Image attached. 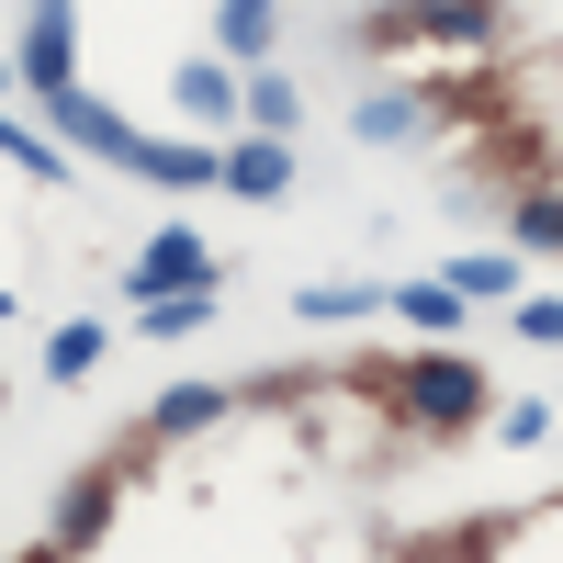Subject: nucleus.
<instances>
[{"mask_svg": "<svg viewBox=\"0 0 563 563\" xmlns=\"http://www.w3.org/2000/svg\"><path fill=\"white\" fill-rule=\"evenodd\" d=\"M395 305H406L417 327H451V316H462V294H451V282H417V294H395Z\"/></svg>", "mask_w": 563, "mask_h": 563, "instance_id": "ddd939ff", "label": "nucleus"}, {"mask_svg": "<svg viewBox=\"0 0 563 563\" xmlns=\"http://www.w3.org/2000/svg\"><path fill=\"white\" fill-rule=\"evenodd\" d=\"M406 406L429 417V429H462V417L485 406V384H474V361H417L406 372Z\"/></svg>", "mask_w": 563, "mask_h": 563, "instance_id": "7ed1b4c3", "label": "nucleus"}, {"mask_svg": "<svg viewBox=\"0 0 563 563\" xmlns=\"http://www.w3.org/2000/svg\"><path fill=\"white\" fill-rule=\"evenodd\" d=\"M45 113H57V135H79L90 158H113V169H147V135H135V124H113L102 102H90V90H57Z\"/></svg>", "mask_w": 563, "mask_h": 563, "instance_id": "f03ea898", "label": "nucleus"}, {"mask_svg": "<svg viewBox=\"0 0 563 563\" xmlns=\"http://www.w3.org/2000/svg\"><path fill=\"white\" fill-rule=\"evenodd\" d=\"M0 158H23L34 180H68V158H57V147H34V135H23V124H0Z\"/></svg>", "mask_w": 563, "mask_h": 563, "instance_id": "f8f14e48", "label": "nucleus"}, {"mask_svg": "<svg viewBox=\"0 0 563 563\" xmlns=\"http://www.w3.org/2000/svg\"><path fill=\"white\" fill-rule=\"evenodd\" d=\"M0 316H12V294H0Z\"/></svg>", "mask_w": 563, "mask_h": 563, "instance_id": "2eb2a0df", "label": "nucleus"}, {"mask_svg": "<svg viewBox=\"0 0 563 563\" xmlns=\"http://www.w3.org/2000/svg\"><path fill=\"white\" fill-rule=\"evenodd\" d=\"M214 316V294H147V339H192Z\"/></svg>", "mask_w": 563, "mask_h": 563, "instance_id": "6e6552de", "label": "nucleus"}, {"mask_svg": "<svg viewBox=\"0 0 563 563\" xmlns=\"http://www.w3.org/2000/svg\"><path fill=\"white\" fill-rule=\"evenodd\" d=\"M214 406H225L214 384H180V395H158V417H147V429H158V440H192V429H203Z\"/></svg>", "mask_w": 563, "mask_h": 563, "instance_id": "0eeeda50", "label": "nucleus"}, {"mask_svg": "<svg viewBox=\"0 0 563 563\" xmlns=\"http://www.w3.org/2000/svg\"><path fill=\"white\" fill-rule=\"evenodd\" d=\"M90 361H102V327H57V339H45V372H57V384L90 372Z\"/></svg>", "mask_w": 563, "mask_h": 563, "instance_id": "9d476101", "label": "nucleus"}, {"mask_svg": "<svg viewBox=\"0 0 563 563\" xmlns=\"http://www.w3.org/2000/svg\"><path fill=\"white\" fill-rule=\"evenodd\" d=\"M214 45H225V57H271V0H225V12H214Z\"/></svg>", "mask_w": 563, "mask_h": 563, "instance_id": "423d86ee", "label": "nucleus"}, {"mask_svg": "<svg viewBox=\"0 0 563 563\" xmlns=\"http://www.w3.org/2000/svg\"><path fill=\"white\" fill-rule=\"evenodd\" d=\"M214 180H225L238 203H271L282 180H294V158H282V135H260V147H225V158H214Z\"/></svg>", "mask_w": 563, "mask_h": 563, "instance_id": "39448f33", "label": "nucleus"}, {"mask_svg": "<svg viewBox=\"0 0 563 563\" xmlns=\"http://www.w3.org/2000/svg\"><path fill=\"white\" fill-rule=\"evenodd\" d=\"M180 102H192V113H225L238 90H225V68H180Z\"/></svg>", "mask_w": 563, "mask_h": 563, "instance_id": "4468645a", "label": "nucleus"}, {"mask_svg": "<svg viewBox=\"0 0 563 563\" xmlns=\"http://www.w3.org/2000/svg\"><path fill=\"white\" fill-rule=\"evenodd\" d=\"M249 124H260V135H294V90H282V79H249Z\"/></svg>", "mask_w": 563, "mask_h": 563, "instance_id": "9b49d317", "label": "nucleus"}, {"mask_svg": "<svg viewBox=\"0 0 563 563\" xmlns=\"http://www.w3.org/2000/svg\"><path fill=\"white\" fill-rule=\"evenodd\" d=\"M102 519H113V485H79L57 507V541H102Z\"/></svg>", "mask_w": 563, "mask_h": 563, "instance_id": "1a4fd4ad", "label": "nucleus"}, {"mask_svg": "<svg viewBox=\"0 0 563 563\" xmlns=\"http://www.w3.org/2000/svg\"><path fill=\"white\" fill-rule=\"evenodd\" d=\"M203 282H214V260H203V238H180V225L135 260V294H203Z\"/></svg>", "mask_w": 563, "mask_h": 563, "instance_id": "20e7f679", "label": "nucleus"}, {"mask_svg": "<svg viewBox=\"0 0 563 563\" xmlns=\"http://www.w3.org/2000/svg\"><path fill=\"white\" fill-rule=\"evenodd\" d=\"M68 57H79V0H34V34H23L34 102H57V90H68Z\"/></svg>", "mask_w": 563, "mask_h": 563, "instance_id": "f257e3e1", "label": "nucleus"}]
</instances>
